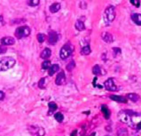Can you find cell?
Masks as SVG:
<instances>
[{
    "mask_svg": "<svg viewBox=\"0 0 141 136\" xmlns=\"http://www.w3.org/2000/svg\"><path fill=\"white\" fill-rule=\"evenodd\" d=\"M16 60L12 57H5L0 60V71H6L15 65Z\"/></svg>",
    "mask_w": 141,
    "mask_h": 136,
    "instance_id": "cell-1",
    "label": "cell"
},
{
    "mask_svg": "<svg viewBox=\"0 0 141 136\" xmlns=\"http://www.w3.org/2000/svg\"><path fill=\"white\" fill-rule=\"evenodd\" d=\"M116 8H114V5H109L106 8L105 10V14H104V19L107 22H112L116 18Z\"/></svg>",
    "mask_w": 141,
    "mask_h": 136,
    "instance_id": "cell-2",
    "label": "cell"
},
{
    "mask_svg": "<svg viewBox=\"0 0 141 136\" xmlns=\"http://www.w3.org/2000/svg\"><path fill=\"white\" fill-rule=\"evenodd\" d=\"M74 51V47L73 45L71 44H65L62 48L60 49V57L61 58L62 60H66L72 54Z\"/></svg>",
    "mask_w": 141,
    "mask_h": 136,
    "instance_id": "cell-3",
    "label": "cell"
},
{
    "mask_svg": "<svg viewBox=\"0 0 141 136\" xmlns=\"http://www.w3.org/2000/svg\"><path fill=\"white\" fill-rule=\"evenodd\" d=\"M30 29L28 26H21V27L17 28L15 30V36L18 39H21L23 38H26L30 34Z\"/></svg>",
    "mask_w": 141,
    "mask_h": 136,
    "instance_id": "cell-4",
    "label": "cell"
},
{
    "mask_svg": "<svg viewBox=\"0 0 141 136\" xmlns=\"http://www.w3.org/2000/svg\"><path fill=\"white\" fill-rule=\"evenodd\" d=\"M104 86H105L106 90L109 91V92H116V91H117V86L114 84V78H112V77H110V78H108L107 80L105 81Z\"/></svg>",
    "mask_w": 141,
    "mask_h": 136,
    "instance_id": "cell-5",
    "label": "cell"
},
{
    "mask_svg": "<svg viewBox=\"0 0 141 136\" xmlns=\"http://www.w3.org/2000/svg\"><path fill=\"white\" fill-rule=\"evenodd\" d=\"M29 130L32 134L36 135V136H44V134H45V131L43 127L30 126L29 128Z\"/></svg>",
    "mask_w": 141,
    "mask_h": 136,
    "instance_id": "cell-6",
    "label": "cell"
},
{
    "mask_svg": "<svg viewBox=\"0 0 141 136\" xmlns=\"http://www.w3.org/2000/svg\"><path fill=\"white\" fill-rule=\"evenodd\" d=\"M118 118H119V120H120L121 122L126 123V124H130L131 116H130L129 115H128L127 112L125 110H121L118 114Z\"/></svg>",
    "mask_w": 141,
    "mask_h": 136,
    "instance_id": "cell-7",
    "label": "cell"
},
{
    "mask_svg": "<svg viewBox=\"0 0 141 136\" xmlns=\"http://www.w3.org/2000/svg\"><path fill=\"white\" fill-rule=\"evenodd\" d=\"M65 83H66V76H65L64 71H60L55 78V84L57 85H62Z\"/></svg>",
    "mask_w": 141,
    "mask_h": 136,
    "instance_id": "cell-8",
    "label": "cell"
},
{
    "mask_svg": "<svg viewBox=\"0 0 141 136\" xmlns=\"http://www.w3.org/2000/svg\"><path fill=\"white\" fill-rule=\"evenodd\" d=\"M59 39L58 34L55 31H50V33L48 34V42L50 45H53L57 43V41Z\"/></svg>",
    "mask_w": 141,
    "mask_h": 136,
    "instance_id": "cell-9",
    "label": "cell"
},
{
    "mask_svg": "<svg viewBox=\"0 0 141 136\" xmlns=\"http://www.w3.org/2000/svg\"><path fill=\"white\" fill-rule=\"evenodd\" d=\"M1 44L3 46H6V45H12L15 44V40L12 36H4L1 39Z\"/></svg>",
    "mask_w": 141,
    "mask_h": 136,
    "instance_id": "cell-10",
    "label": "cell"
},
{
    "mask_svg": "<svg viewBox=\"0 0 141 136\" xmlns=\"http://www.w3.org/2000/svg\"><path fill=\"white\" fill-rule=\"evenodd\" d=\"M101 38L103 39L104 42L107 43V44H111L114 41V38H113L112 34H110L109 32H103L101 34Z\"/></svg>",
    "mask_w": 141,
    "mask_h": 136,
    "instance_id": "cell-11",
    "label": "cell"
},
{
    "mask_svg": "<svg viewBox=\"0 0 141 136\" xmlns=\"http://www.w3.org/2000/svg\"><path fill=\"white\" fill-rule=\"evenodd\" d=\"M109 98L111 99L112 101H117V102H120V103H126L127 102V99L123 96H120V95H114V94H112V95L109 96Z\"/></svg>",
    "mask_w": 141,
    "mask_h": 136,
    "instance_id": "cell-12",
    "label": "cell"
},
{
    "mask_svg": "<svg viewBox=\"0 0 141 136\" xmlns=\"http://www.w3.org/2000/svg\"><path fill=\"white\" fill-rule=\"evenodd\" d=\"M131 18L135 24L141 26V14H131Z\"/></svg>",
    "mask_w": 141,
    "mask_h": 136,
    "instance_id": "cell-13",
    "label": "cell"
},
{
    "mask_svg": "<svg viewBox=\"0 0 141 136\" xmlns=\"http://www.w3.org/2000/svg\"><path fill=\"white\" fill-rule=\"evenodd\" d=\"M59 70H60V66H59L58 64H53V65H51V67L49 68L48 74L50 77H52V76H53L56 72H58Z\"/></svg>",
    "mask_w": 141,
    "mask_h": 136,
    "instance_id": "cell-14",
    "label": "cell"
},
{
    "mask_svg": "<svg viewBox=\"0 0 141 136\" xmlns=\"http://www.w3.org/2000/svg\"><path fill=\"white\" fill-rule=\"evenodd\" d=\"M48 107H49V110H48V116H51L53 115V114L55 112L56 109H58V106L56 104L55 102H53V101H51V102H49L48 104Z\"/></svg>",
    "mask_w": 141,
    "mask_h": 136,
    "instance_id": "cell-15",
    "label": "cell"
},
{
    "mask_svg": "<svg viewBox=\"0 0 141 136\" xmlns=\"http://www.w3.org/2000/svg\"><path fill=\"white\" fill-rule=\"evenodd\" d=\"M60 8H61V5L60 3H53V5H50V12L52 14H55L60 10Z\"/></svg>",
    "mask_w": 141,
    "mask_h": 136,
    "instance_id": "cell-16",
    "label": "cell"
},
{
    "mask_svg": "<svg viewBox=\"0 0 141 136\" xmlns=\"http://www.w3.org/2000/svg\"><path fill=\"white\" fill-rule=\"evenodd\" d=\"M51 55H52V51L50 50L49 48L44 49V50L42 51V53H40V57L42 58V59H44V60L48 59V58H49Z\"/></svg>",
    "mask_w": 141,
    "mask_h": 136,
    "instance_id": "cell-17",
    "label": "cell"
},
{
    "mask_svg": "<svg viewBox=\"0 0 141 136\" xmlns=\"http://www.w3.org/2000/svg\"><path fill=\"white\" fill-rule=\"evenodd\" d=\"M75 27L78 31H83V30L85 29V25H84V22L83 20H78L76 21L75 24Z\"/></svg>",
    "mask_w": 141,
    "mask_h": 136,
    "instance_id": "cell-18",
    "label": "cell"
},
{
    "mask_svg": "<svg viewBox=\"0 0 141 136\" xmlns=\"http://www.w3.org/2000/svg\"><path fill=\"white\" fill-rule=\"evenodd\" d=\"M126 97L130 101H133V102H137V101H138L140 100V96L137 94H128Z\"/></svg>",
    "mask_w": 141,
    "mask_h": 136,
    "instance_id": "cell-19",
    "label": "cell"
},
{
    "mask_svg": "<svg viewBox=\"0 0 141 136\" xmlns=\"http://www.w3.org/2000/svg\"><path fill=\"white\" fill-rule=\"evenodd\" d=\"M101 111L103 112V115L105 116L106 119H108V118H110V110L106 105L101 106Z\"/></svg>",
    "mask_w": 141,
    "mask_h": 136,
    "instance_id": "cell-20",
    "label": "cell"
},
{
    "mask_svg": "<svg viewBox=\"0 0 141 136\" xmlns=\"http://www.w3.org/2000/svg\"><path fill=\"white\" fill-rule=\"evenodd\" d=\"M91 52H92V50H91V47L90 45H85V46H84L83 48H82L81 50V54L82 55H89L91 53Z\"/></svg>",
    "mask_w": 141,
    "mask_h": 136,
    "instance_id": "cell-21",
    "label": "cell"
},
{
    "mask_svg": "<svg viewBox=\"0 0 141 136\" xmlns=\"http://www.w3.org/2000/svg\"><path fill=\"white\" fill-rule=\"evenodd\" d=\"M117 136H129V132L126 128H120L117 131Z\"/></svg>",
    "mask_w": 141,
    "mask_h": 136,
    "instance_id": "cell-22",
    "label": "cell"
},
{
    "mask_svg": "<svg viewBox=\"0 0 141 136\" xmlns=\"http://www.w3.org/2000/svg\"><path fill=\"white\" fill-rule=\"evenodd\" d=\"M92 73L95 76L101 75V68H100V66H99V65H95L94 67H93V68H92Z\"/></svg>",
    "mask_w": 141,
    "mask_h": 136,
    "instance_id": "cell-23",
    "label": "cell"
},
{
    "mask_svg": "<svg viewBox=\"0 0 141 136\" xmlns=\"http://www.w3.org/2000/svg\"><path fill=\"white\" fill-rule=\"evenodd\" d=\"M46 78L45 77H43V78H41L40 80L38 82V86L39 88H41V89H44L45 86H46Z\"/></svg>",
    "mask_w": 141,
    "mask_h": 136,
    "instance_id": "cell-24",
    "label": "cell"
},
{
    "mask_svg": "<svg viewBox=\"0 0 141 136\" xmlns=\"http://www.w3.org/2000/svg\"><path fill=\"white\" fill-rule=\"evenodd\" d=\"M54 118H55V119L58 121L59 123H61L62 121L64 119V116L62 115L61 113H60V112H58V113H56L55 115H54Z\"/></svg>",
    "mask_w": 141,
    "mask_h": 136,
    "instance_id": "cell-25",
    "label": "cell"
},
{
    "mask_svg": "<svg viewBox=\"0 0 141 136\" xmlns=\"http://www.w3.org/2000/svg\"><path fill=\"white\" fill-rule=\"evenodd\" d=\"M51 67V61L50 60H44L42 63V69L43 70H49V68Z\"/></svg>",
    "mask_w": 141,
    "mask_h": 136,
    "instance_id": "cell-26",
    "label": "cell"
},
{
    "mask_svg": "<svg viewBox=\"0 0 141 136\" xmlns=\"http://www.w3.org/2000/svg\"><path fill=\"white\" fill-rule=\"evenodd\" d=\"M27 4L29 6H36L40 4V1L39 0H29V1L27 2Z\"/></svg>",
    "mask_w": 141,
    "mask_h": 136,
    "instance_id": "cell-27",
    "label": "cell"
},
{
    "mask_svg": "<svg viewBox=\"0 0 141 136\" xmlns=\"http://www.w3.org/2000/svg\"><path fill=\"white\" fill-rule=\"evenodd\" d=\"M45 35L44 34H43V33H39L37 34V36H36V38H37V41L39 43H43L44 41L45 40Z\"/></svg>",
    "mask_w": 141,
    "mask_h": 136,
    "instance_id": "cell-28",
    "label": "cell"
},
{
    "mask_svg": "<svg viewBox=\"0 0 141 136\" xmlns=\"http://www.w3.org/2000/svg\"><path fill=\"white\" fill-rule=\"evenodd\" d=\"M75 61H74V60H72V61H70L68 65H67L66 68L68 71H72L74 69H75Z\"/></svg>",
    "mask_w": 141,
    "mask_h": 136,
    "instance_id": "cell-29",
    "label": "cell"
},
{
    "mask_svg": "<svg viewBox=\"0 0 141 136\" xmlns=\"http://www.w3.org/2000/svg\"><path fill=\"white\" fill-rule=\"evenodd\" d=\"M130 3L133 5L135 7H139L140 6V0H131Z\"/></svg>",
    "mask_w": 141,
    "mask_h": 136,
    "instance_id": "cell-30",
    "label": "cell"
},
{
    "mask_svg": "<svg viewBox=\"0 0 141 136\" xmlns=\"http://www.w3.org/2000/svg\"><path fill=\"white\" fill-rule=\"evenodd\" d=\"M113 52H114V57H116L117 55H120L121 54V53H122V51H121V49L120 48H114L113 49Z\"/></svg>",
    "mask_w": 141,
    "mask_h": 136,
    "instance_id": "cell-31",
    "label": "cell"
},
{
    "mask_svg": "<svg viewBox=\"0 0 141 136\" xmlns=\"http://www.w3.org/2000/svg\"><path fill=\"white\" fill-rule=\"evenodd\" d=\"M6 51H7V49H6L5 46L0 45V54H2V53H5Z\"/></svg>",
    "mask_w": 141,
    "mask_h": 136,
    "instance_id": "cell-32",
    "label": "cell"
},
{
    "mask_svg": "<svg viewBox=\"0 0 141 136\" xmlns=\"http://www.w3.org/2000/svg\"><path fill=\"white\" fill-rule=\"evenodd\" d=\"M80 7L82 8V9H86V7H87V4H86V2H80Z\"/></svg>",
    "mask_w": 141,
    "mask_h": 136,
    "instance_id": "cell-33",
    "label": "cell"
},
{
    "mask_svg": "<svg viewBox=\"0 0 141 136\" xmlns=\"http://www.w3.org/2000/svg\"><path fill=\"white\" fill-rule=\"evenodd\" d=\"M5 97V94L4 92H2V91H0V101L4 100Z\"/></svg>",
    "mask_w": 141,
    "mask_h": 136,
    "instance_id": "cell-34",
    "label": "cell"
},
{
    "mask_svg": "<svg viewBox=\"0 0 141 136\" xmlns=\"http://www.w3.org/2000/svg\"><path fill=\"white\" fill-rule=\"evenodd\" d=\"M136 129H137V130H138V131H139L140 129H141V121H140L139 123H138V124H137Z\"/></svg>",
    "mask_w": 141,
    "mask_h": 136,
    "instance_id": "cell-35",
    "label": "cell"
},
{
    "mask_svg": "<svg viewBox=\"0 0 141 136\" xmlns=\"http://www.w3.org/2000/svg\"><path fill=\"white\" fill-rule=\"evenodd\" d=\"M76 135V131H74L72 133V134H71V136H75Z\"/></svg>",
    "mask_w": 141,
    "mask_h": 136,
    "instance_id": "cell-36",
    "label": "cell"
},
{
    "mask_svg": "<svg viewBox=\"0 0 141 136\" xmlns=\"http://www.w3.org/2000/svg\"><path fill=\"white\" fill-rule=\"evenodd\" d=\"M90 136H96V133H92V135H90Z\"/></svg>",
    "mask_w": 141,
    "mask_h": 136,
    "instance_id": "cell-37",
    "label": "cell"
},
{
    "mask_svg": "<svg viewBox=\"0 0 141 136\" xmlns=\"http://www.w3.org/2000/svg\"><path fill=\"white\" fill-rule=\"evenodd\" d=\"M2 20H3V17H2L1 15H0V21H2Z\"/></svg>",
    "mask_w": 141,
    "mask_h": 136,
    "instance_id": "cell-38",
    "label": "cell"
},
{
    "mask_svg": "<svg viewBox=\"0 0 141 136\" xmlns=\"http://www.w3.org/2000/svg\"><path fill=\"white\" fill-rule=\"evenodd\" d=\"M105 136H109V135H105Z\"/></svg>",
    "mask_w": 141,
    "mask_h": 136,
    "instance_id": "cell-39",
    "label": "cell"
}]
</instances>
